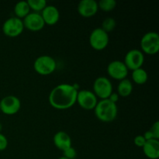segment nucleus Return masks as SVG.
Wrapping results in <instances>:
<instances>
[{"mask_svg": "<svg viewBox=\"0 0 159 159\" xmlns=\"http://www.w3.org/2000/svg\"><path fill=\"white\" fill-rule=\"evenodd\" d=\"M78 92L71 84H59L50 93V105L56 110H68L76 103Z\"/></svg>", "mask_w": 159, "mask_h": 159, "instance_id": "f257e3e1", "label": "nucleus"}, {"mask_svg": "<svg viewBox=\"0 0 159 159\" xmlns=\"http://www.w3.org/2000/svg\"><path fill=\"white\" fill-rule=\"evenodd\" d=\"M95 116L99 120L104 123H110L116 120L118 114V108L108 99L98 101L94 109Z\"/></svg>", "mask_w": 159, "mask_h": 159, "instance_id": "f03ea898", "label": "nucleus"}, {"mask_svg": "<svg viewBox=\"0 0 159 159\" xmlns=\"http://www.w3.org/2000/svg\"><path fill=\"white\" fill-rule=\"evenodd\" d=\"M57 68V63L54 57L50 55H41L36 58L34 62V69L40 75H49Z\"/></svg>", "mask_w": 159, "mask_h": 159, "instance_id": "7ed1b4c3", "label": "nucleus"}, {"mask_svg": "<svg viewBox=\"0 0 159 159\" xmlns=\"http://www.w3.org/2000/svg\"><path fill=\"white\" fill-rule=\"evenodd\" d=\"M141 48L143 53L154 55L159 51V34L150 31L144 34L141 40Z\"/></svg>", "mask_w": 159, "mask_h": 159, "instance_id": "20e7f679", "label": "nucleus"}, {"mask_svg": "<svg viewBox=\"0 0 159 159\" xmlns=\"http://www.w3.org/2000/svg\"><path fill=\"white\" fill-rule=\"evenodd\" d=\"M93 93L99 100L108 99L113 92V84L107 77L99 76L93 82Z\"/></svg>", "mask_w": 159, "mask_h": 159, "instance_id": "39448f33", "label": "nucleus"}, {"mask_svg": "<svg viewBox=\"0 0 159 159\" xmlns=\"http://www.w3.org/2000/svg\"><path fill=\"white\" fill-rule=\"evenodd\" d=\"M89 41L92 48L96 51H102L107 48L110 43L109 34L105 32L100 27L96 28L90 34Z\"/></svg>", "mask_w": 159, "mask_h": 159, "instance_id": "423d86ee", "label": "nucleus"}, {"mask_svg": "<svg viewBox=\"0 0 159 159\" xmlns=\"http://www.w3.org/2000/svg\"><path fill=\"white\" fill-rule=\"evenodd\" d=\"M23 20L13 16L7 19L3 23L2 30L3 34L9 37H16L24 30Z\"/></svg>", "mask_w": 159, "mask_h": 159, "instance_id": "0eeeda50", "label": "nucleus"}, {"mask_svg": "<svg viewBox=\"0 0 159 159\" xmlns=\"http://www.w3.org/2000/svg\"><path fill=\"white\" fill-rule=\"evenodd\" d=\"M21 108V101L16 96H6L0 100V111L8 116L15 115Z\"/></svg>", "mask_w": 159, "mask_h": 159, "instance_id": "6e6552de", "label": "nucleus"}, {"mask_svg": "<svg viewBox=\"0 0 159 159\" xmlns=\"http://www.w3.org/2000/svg\"><path fill=\"white\" fill-rule=\"evenodd\" d=\"M98 98L93 91L87 89L79 90L77 94L76 102L81 108L85 110H94L97 104Z\"/></svg>", "mask_w": 159, "mask_h": 159, "instance_id": "1a4fd4ad", "label": "nucleus"}, {"mask_svg": "<svg viewBox=\"0 0 159 159\" xmlns=\"http://www.w3.org/2000/svg\"><path fill=\"white\" fill-rule=\"evenodd\" d=\"M144 62V53L138 49H131L126 54L124 63L127 69L134 71L138 68H142Z\"/></svg>", "mask_w": 159, "mask_h": 159, "instance_id": "9d476101", "label": "nucleus"}, {"mask_svg": "<svg viewBox=\"0 0 159 159\" xmlns=\"http://www.w3.org/2000/svg\"><path fill=\"white\" fill-rule=\"evenodd\" d=\"M107 74L112 79L115 80L121 81L124 79H127L129 70L124 61L120 60H115L110 62L107 68Z\"/></svg>", "mask_w": 159, "mask_h": 159, "instance_id": "9b49d317", "label": "nucleus"}, {"mask_svg": "<svg viewBox=\"0 0 159 159\" xmlns=\"http://www.w3.org/2000/svg\"><path fill=\"white\" fill-rule=\"evenodd\" d=\"M24 28L32 32L40 31L44 27L45 23L40 13L30 12L23 20Z\"/></svg>", "mask_w": 159, "mask_h": 159, "instance_id": "f8f14e48", "label": "nucleus"}, {"mask_svg": "<svg viewBox=\"0 0 159 159\" xmlns=\"http://www.w3.org/2000/svg\"><path fill=\"white\" fill-rule=\"evenodd\" d=\"M99 10L98 2L96 0H82L79 2L77 11L80 16L89 18L96 15Z\"/></svg>", "mask_w": 159, "mask_h": 159, "instance_id": "ddd939ff", "label": "nucleus"}, {"mask_svg": "<svg viewBox=\"0 0 159 159\" xmlns=\"http://www.w3.org/2000/svg\"><path fill=\"white\" fill-rule=\"evenodd\" d=\"M45 25L54 26L60 20V12L56 6L48 5L40 12Z\"/></svg>", "mask_w": 159, "mask_h": 159, "instance_id": "4468645a", "label": "nucleus"}, {"mask_svg": "<svg viewBox=\"0 0 159 159\" xmlns=\"http://www.w3.org/2000/svg\"><path fill=\"white\" fill-rule=\"evenodd\" d=\"M53 142H54V146L62 152L72 146V141H71V137L68 134L62 130L57 132L54 134L53 138Z\"/></svg>", "mask_w": 159, "mask_h": 159, "instance_id": "2eb2a0df", "label": "nucleus"}, {"mask_svg": "<svg viewBox=\"0 0 159 159\" xmlns=\"http://www.w3.org/2000/svg\"><path fill=\"white\" fill-rule=\"evenodd\" d=\"M144 155L149 159L159 158V140H151L146 141L142 148Z\"/></svg>", "mask_w": 159, "mask_h": 159, "instance_id": "dca6fc26", "label": "nucleus"}, {"mask_svg": "<svg viewBox=\"0 0 159 159\" xmlns=\"http://www.w3.org/2000/svg\"><path fill=\"white\" fill-rule=\"evenodd\" d=\"M134 89L133 82L128 79L120 81L117 85V94L121 97H127L132 93Z\"/></svg>", "mask_w": 159, "mask_h": 159, "instance_id": "f3484780", "label": "nucleus"}, {"mask_svg": "<svg viewBox=\"0 0 159 159\" xmlns=\"http://www.w3.org/2000/svg\"><path fill=\"white\" fill-rule=\"evenodd\" d=\"M13 11L15 16L20 20H23L31 12L27 1H20L17 2L14 6Z\"/></svg>", "mask_w": 159, "mask_h": 159, "instance_id": "a211bd4d", "label": "nucleus"}, {"mask_svg": "<svg viewBox=\"0 0 159 159\" xmlns=\"http://www.w3.org/2000/svg\"><path fill=\"white\" fill-rule=\"evenodd\" d=\"M131 78L132 81L134 83L138 84V85H144L148 82V74L145 69H144L143 68H140L132 71Z\"/></svg>", "mask_w": 159, "mask_h": 159, "instance_id": "6ab92c4d", "label": "nucleus"}, {"mask_svg": "<svg viewBox=\"0 0 159 159\" xmlns=\"http://www.w3.org/2000/svg\"><path fill=\"white\" fill-rule=\"evenodd\" d=\"M27 3L30 10L38 13H40L43 9L48 6L47 1L45 0H27Z\"/></svg>", "mask_w": 159, "mask_h": 159, "instance_id": "aec40b11", "label": "nucleus"}, {"mask_svg": "<svg viewBox=\"0 0 159 159\" xmlns=\"http://www.w3.org/2000/svg\"><path fill=\"white\" fill-rule=\"evenodd\" d=\"M116 26V22L114 18L113 17H107L105 20L102 21V26H101V29L103 30L107 34L113 32L115 30Z\"/></svg>", "mask_w": 159, "mask_h": 159, "instance_id": "412c9836", "label": "nucleus"}, {"mask_svg": "<svg viewBox=\"0 0 159 159\" xmlns=\"http://www.w3.org/2000/svg\"><path fill=\"white\" fill-rule=\"evenodd\" d=\"M98 6L104 12H110L116 8V2L115 0H100L98 2Z\"/></svg>", "mask_w": 159, "mask_h": 159, "instance_id": "4be33fe9", "label": "nucleus"}, {"mask_svg": "<svg viewBox=\"0 0 159 159\" xmlns=\"http://www.w3.org/2000/svg\"><path fill=\"white\" fill-rule=\"evenodd\" d=\"M63 156L68 159H75L77 157V152L72 146L63 152Z\"/></svg>", "mask_w": 159, "mask_h": 159, "instance_id": "5701e85b", "label": "nucleus"}, {"mask_svg": "<svg viewBox=\"0 0 159 159\" xmlns=\"http://www.w3.org/2000/svg\"><path fill=\"white\" fill-rule=\"evenodd\" d=\"M8 139L3 134L0 133V152L5 151L8 147Z\"/></svg>", "mask_w": 159, "mask_h": 159, "instance_id": "b1692460", "label": "nucleus"}, {"mask_svg": "<svg viewBox=\"0 0 159 159\" xmlns=\"http://www.w3.org/2000/svg\"><path fill=\"white\" fill-rule=\"evenodd\" d=\"M134 144L137 147L143 148V146H144V144L146 143V140L144 139L143 135H138V136L135 137L134 139Z\"/></svg>", "mask_w": 159, "mask_h": 159, "instance_id": "393cba45", "label": "nucleus"}, {"mask_svg": "<svg viewBox=\"0 0 159 159\" xmlns=\"http://www.w3.org/2000/svg\"><path fill=\"white\" fill-rule=\"evenodd\" d=\"M151 132L152 133V134L154 135L155 138L156 140H159V122L156 121L153 125L152 126L150 130Z\"/></svg>", "mask_w": 159, "mask_h": 159, "instance_id": "a878e982", "label": "nucleus"}, {"mask_svg": "<svg viewBox=\"0 0 159 159\" xmlns=\"http://www.w3.org/2000/svg\"><path fill=\"white\" fill-rule=\"evenodd\" d=\"M119 99H120V96L117 94V93H115V92H113V93L110 94V96H109L108 99L110 101H111L112 102H113V103H116V102L119 101Z\"/></svg>", "mask_w": 159, "mask_h": 159, "instance_id": "bb28decb", "label": "nucleus"}, {"mask_svg": "<svg viewBox=\"0 0 159 159\" xmlns=\"http://www.w3.org/2000/svg\"><path fill=\"white\" fill-rule=\"evenodd\" d=\"M143 136H144V139L146 140V141H151V140H156L155 138V137H154V135L152 134V133L150 131V130H148V131H146L145 133L143 134Z\"/></svg>", "mask_w": 159, "mask_h": 159, "instance_id": "cd10ccee", "label": "nucleus"}, {"mask_svg": "<svg viewBox=\"0 0 159 159\" xmlns=\"http://www.w3.org/2000/svg\"><path fill=\"white\" fill-rule=\"evenodd\" d=\"M2 124L0 122V133H2Z\"/></svg>", "mask_w": 159, "mask_h": 159, "instance_id": "c85d7f7f", "label": "nucleus"}, {"mask_svg": "<svg viewBox=\"0 0 159 159\" xmlns=\"http://www.w3.org/2000/svg\"><path fill=\"white\" fill-rule=\"evenodd\" d=\"M57 159H68V158H66L65 157H64V156H61V157H60V158H57Z\"/></svg>", "mask_w": 159, "mask_h": 159, "instance_id": "c756f323", "label": "nucleus"}]
</instances>
